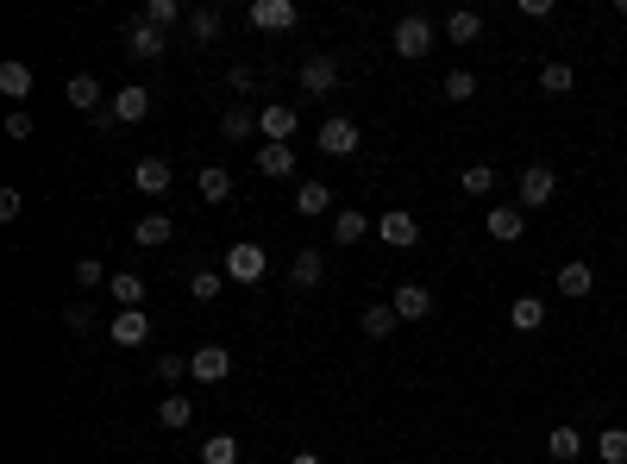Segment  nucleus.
Segmentation results:
<instances>
[{"label": "nucleus", "instance_id": "nucleus-1", "mask_svg": "<svg viewBox=\"0 0 627 464\" xmlns=\"http://www.w3.org/2000/svg\"><path fill=\"white\" fill-rule=\"evenodd\" d=\"M226 283H239V289H251V283H264V270H270V258H264V245H251V239H239V245H226Z\"/></svg>", "mask_w": 627, "mask_h": 464}, {"label": "nucleus", "instance_id": "nucleus-2", "mask_svg": "<svg viewBox=\"0 0 627 464\" xmlns=\"http://www.w3.org/2000/svg\"><path fill=\"white\" fill-rule=\"evenodd\" d=\"M389 51H396V57H408V63H421V57L433 51V19H427V13H408V19H396V32H389Z\"/></svg>", "mask_w": 627, "mask_h": 464}, {"label": "nucleus", "instance_id": "nucleus-3", "mask_svg": "<svg viewBox=\"0 0 627 464\" xmlns=\"http://www.w3.org/2000/svg\"><path fill=\"white\" fill-rule=\"evenodd\" d=\"M251 26H258V32H295V19H301V7H295V0H251Z\"/></svg>", "mask_w": 627, "mask_h": 464}, {"label": "nucleus", "instance_id": "nucleus-4", "mask_svg": "<svg viewBox=\"0 0 627 464\" xmlns=\"http://www.w3.org/2000/svg\"><path fill=\"white\" fill-rule=\"evenodd\" d=\"M170 182H176V170H170V157H138V164H132V189L138 195H170Z\"/></svg>", "mask_w": 627, "mask_h": 464}, {"label": "nucleus", "instance_id": "nucleus-5", "mask_svg": "<svg viewBox=\"0 0 627 464\" xmlns=\"http://www.w3.org/2000/svg\"><path fill=\"white\" fill-rule=\"evenodd\" d=\"M552 195H559V176H552V164H527L521 170V207L533 214V207H552Z\"/></svg>", "mask_w": 627, "mask_h": 464}, {"label": "nucleus", "instance_id": "nucleus-6", "mask_svg": "<svg viewBox=\"0 0 627 464\" xmlns=\"http://www.w3.org/2000/svg\"><path fill=\"white\" fill-rule=\"evenodd\" d=\"M126 57L157 63V57H170V38L157 32V26H145V19H132V26H126Z\"/></svg>", "mask_w": 627, "mask_h": 464}, {"label": "nucleus", "instance_id": "nucleus-7", "mask_svg": "<svg viewBox=\"0 0 627 464\" xmlns=\"http://www.w3.org/2000/svg\"><path fill=\"white\" fill-rule=\"evenodd\" d=\"M320 151L327 157H358V120H345V113L320 120Z\"/></svg>", "mask_w": 627, "mask_h": 464}, {"label": "nucleus", "instance_id": "nucleus-8", "mask_svg": "<svg viewBox=\"0 0 627 464\" xmlns=\"http://www.w3.org/2000/svg\"><path fill=\"white\" fill-rule=\"evenodd\" d=\"M527 232V207L521 201H490V239L496 245H515Z\"/></svg>", "mask_w": 627, "mask_h": 464}, {"label": "nucleus", "instance_id": "nucleus-9", "mask_svg": "<svg viewBox=\"0 0 627 464\" xmlns=\"http://www.w3.org/2000/svg\"><path fill=\"white\" fill-rule=\"evenodd\" d=\"M63 101L76 107V113H88V120H95V113H107L113 101H107V88L95 82V76H69V88H63Z\"/></svg>", "mask_w": 627, "mask_h": 464}, {"label": "nucleus", "instance_id": "nucleus-10", "mask_svg": "<svg viewBox=\"0 0 627 464\" xmlns=\"http://www.w3.org/2000/svg\"><path fill=\"white\" fill-rule=\"evenodd\" d=\"M377 239H383L389 251H408L414 239H421V220H414V214H402V207H389V214L377 220Z\"/></svg>", "mask_w": 627, "mask_h": 464}, {"label": "nucleus", "instance_id": "nucleus-11", "mask_svg": "<svg viewBox=\"0 0 627 464\" xmlns=\"http://www.w3.org/2000/svg\"><path fill=\"white\" fill-rule=\"evenodd\" d=\"M258 126H264V145H289V138H295V107L289 101H264Z\"/></svg>", "mask_w": 627, "mask_h": 464}, {"label": "nucleus", "instance_id": "nucleus-12", "mask_svg": "<svg viewBox=\"0 0 627 464\" xmlns=\"http://www.w3.org/2000/svg\"><path fill=\"white\" fill-rule=\"evenodd\" d=\"M226 370H232L226 345H201V352H189V377L195 383H226Z\"/></svg>", "mask_w": 627, "mask_h": 464}, {"label": "nucleus", "instance_id": "nucleus-13", "mask_svg": "<svg viewBox=\"0 0 627 464\" xmlns=\"http://www.w3.org/2000/svg\"><path fill=\"white\" fill-rule=\"evenodd\" d=\"M107 333H113V345H126V352H132V345H145V339H151V314H145V308H120Z\"/></svg>", "mask_w": 627, "mask_h": 464}, {"label": "nucleus", "instance_id": "nucleus-14", "mask_svg": "<svg viewBox=\"0 0 627 464\" xmlns=\"http://www.w3.org/2000/svg\"><path fill=\"white\" fill-rule=\"evenodd\" d=\"M339 88V63L333 57H308L301 63V95H333Z\"/></svg>", "mask_w": 627, "mask_h": 464}, {"label": "nucleus", "instance_id": "nucleus-15", "mask_svg": "<svg viewBox=\"0 0 627 464\" xmlns=\"http://www.w3.org/2000/svg\"><path fill=\"white\" fill-rule=\"evenodd\" d=\"M107 113H113V120H120V126H138V120H145V113H151V88H138V82H132V88H120V95H113V107H107Z\"/></svg>", "mask_w": 627, "mask_h": 464}, {"label": "nucleus", "instance_id": "nucleus-16", "mask_svg": "<svg viewBox=\"0 0 627 464\" xmlns=\"http://www.w3.org/2000/svg\"><path fill=\"white\" fill-rule=\"evenodd\" d=\"M170 239H176V220H170V214H138V226H132V245L157 251V245H170Z\"/></svg>", "mask_w": 627, "mask_h": 464}, {"label": "nucleus", "instance_id": "nucleus-17", "mask_svg": "<svg viewBox=\"0 0 627 464\" xmlns=\"http://www.w3.org/2000/svg\"><path fill=\"white\" fill-rule=\"evenodd\" d=\"M590 289H596V270H590V258H571V264H559V295L584 301Z\"/></svg>", "mask_w": 627, "mask_h": 464}, {"label": "nucleus", "instance_id": "nucleus-18", "mask_svg": "<svg viewBox=\"0 0 627 464\" xmlns=\"http://www.w3.org/2000/svg\"><path fill=\"white\" fill-rule=\"evenodd\" d=\"M546 458L552 464H577V458H584V433H577V427H552L546 433Z\"/></svg>", "mask_w": 627, "mask_h": 464}, {"label": "nucleus", "instance_id": "nucleus-19", "mask_svg": "<svg viewBox=\"0 0 627 464\" xmlns=\"http://www.w3.org/2000/svg\"><path fill=\"white\" fill-rule=\"evenodd\" d=\"M295 214H301V220L333 214V189H327V182H301V189H295Z\"/></svg>", "mask_w": 627, "mask_h": 464}, {"label": "nucleus", "instance_id": "nucleus-20", "mask_svg": "<svg viewBox=\"0 0 627 464\" xmlns=\"http://www.w3.org/2000/svg\"><path fill=\"white\" fill-rule=\"evenodd\" d=\"M364 232H370V220L358 214V207H339V214H333V245H339V251L364 245Z\"/></svg>", "mask_w": 627, "mask_h": 464}, {"label": "nucleus", "instance_id": "nucleus-21", "mask_svg": "<svg viewBox=\"0 0 627 464\" xmlns=\"http://www.w3.org/2000/svg\"><path fill=\"white\" fill-rule=\"evenodd\" d=\"M389 308H396L402 320H427V314H433V295H427L421 283H402L396 295H389Z\"/></svg>", "mask_w": 627, "mask_h": 464}, {"label": "nucleus", "instance_id": "nucleus-22", "mask_svg": "<svg viewBox=\"0 0 627 464\" xmlns=\"http://www.w3.org/2000/svg\"><path fill=\"white\" fill-rule=\"evenodd\" d=\"M220 132L232 138V145H245V138H258L264 126H258V113H251V107H226L220 113Z\"/></svg>", "mask_w": 627, "mask_h": 464}, {"label": "nucleus", "instance_id": "nucleus-23", "mask_svg": "<svg viewBox=\"0 0 627 464\" xmlns=\"http://www.w3.org/2000/svg\"><path fill=\"white\" fill-rule=\"evenodd\" d=\"M508 320H515V333H540V327H546V301H540V295H515Z\"/></svg>", "mask_w": 627, "mask_h": 464}, {"label": "nucleus", "instance_id": "nucleus-24", "mask_svg": "<svg viewBox=\"0 0 627 464\" xmlns=\"http://www.w3.org/2000/svg\"><path fill=\"white\" fill-rule=\"evenodd\" d=\"M446 38H452V44H477V38H483V13H471V7L446 13Z\"/></svg>", "mask_w": 627, "mask_h": 464}, {"label": "nucleus", "instance_id": "nucleus-25", "mask_svg": "<svg viewBox=\"0 0 627 464\" xmlns=\"http://www.w3.org/2000/svg\"><path fill=\"white\" fill-rule=\"evenodd\" d=\"M289 276H295V289H320V276H327V258H320V251H295Z\"/></svg>", "mask_w": 627, "mask_h": 464}, {"label": "nucleus", "instance_id": "nucleus-26", "mask_svg": "<svg viewBox=\"0 0 627 464\" xmlns=\"http://www.w3.org/2000/svg\"><path fill=\"white\" fill-rule=\"evenodd\" d=\"M0 95H7V101H26V95H32V69H26V63H0Z\"/></svg>", "mask_w": 627, "mask_h": 464}, {"label": "nucleus", "instance_id": "nucleus-27", "mask_svg": "<svg viewBox=\"0 0 627 464\" xmlns=\"http://www.w3.org/2000/svg\"><path fill=\"white\" fill-rule=\"evenodd\" d=\"M157 421H164L170 433H182V427L195 421V402L189 396H164V402H157Z\"/></svg>", "mask_w": 627, "mask_h": 464}, {"label": "nucleus", "instance_id": "nucleus-28", "mask_svg": "<svg viewBox=\"0 0 627 464\" xmlns=\"http://www.w3.org/2000/svg\"><path fill=\"white\" fill-rule=\"evenodd\" d=\"M220 26H226L220 7H195V13H189V38H195V44H214V38H220Z\"/></svg>", "mask_w": 627, "mask_h": 464}, {"label": "nucleus", "instance_id": "nucleus-29", "mask_svg": "<svg viewBox=\"0 0 627 464\" xmlns=\"http://www.w3.org/2000/svg\"><path fill=\"white\" fill-rule=\"evenodd\" d=\"M195 195H201V201H226V195H232V176H226L220 164H207V170L195 176Z\"/></svg>", "mask_w": 627, "mask_h": 464}, {"label": "nucleus", "instance_id": "nucleus-30", "mask_svg": "<svg viewBox=\"0 0 627 464\" xmlns=\"http://www.w3.org/2000/svg\"><path fill=\"white\" fill-rule=\"evenodd\" d=\"M107 295L120 301V308H138V301H145V283H138L132 270H113V283H107Z\"/></svg>", "mask_w": 627, "mask_h": 464}, {"label": "nucleus", "instance_id": "nucleus-31", "mask_svg": "<svg viewBox=\"0 0 627 464\" xmlns=\"http://www.w3.org/2000/svg\"><path fill=\"white\" fill-rule=\"evenodd\" d=\"M138 19H145V26H157V32H170L176 19H182V0H145V13H138Z\"/></svg>", "mask_w": 627, "mask_h": 464}, {"label": "nucleus", "instance_id": "nucleus-32", "mask_svg": "<svg viewBox=\"0 0 627 464\" xmlns=\"http://www.w3.org/2000/svg\"><path fill=\"white\" fill-rule=\"evenodd\" d=\"M396 320H402V314L389 308V301H377V308H364V333H370V339H389V333H396Z\"/></svg>", "mask_w": 627, "mask_h": 464}, {"label": "nucleus", "instance_id": "nucleus-33", "mask_svg": "<svg viewBox=\"0 0 627 464\" xmlns=\"http://www.w3.org/2000/svg\"><path fill=\"white\" fill-rule=\"evenodd\" d=\"M201 464H239V439H232V433H214V439L201 446Z\"/></svg>", "mask_w": 627, "mask_h": 464}, {"label": "nucleus", "instance_id": "nucleus-34", "mask_svg": "<svg viewBox=\"0 0 627 464\" xmlns=\"http://www.w3.org/2000/svg\"><path fill=\"white\" fill-rule=\"evenodd\" d=\"M101 283H113L107 264H101V258H76V289H82V295H95Z\"/></svg>", "mask_w": 627, "mask_h": 464}, {"label": "nucleus", "instance_id": "nucleus-35", "mask_svg": "<svg viewBox=\"0 0 627 464\" xmlns=\"http://www.w3.org/2000/svg\"><path fill=\"white\" fill-rule=\"evenodd\" d=\"M258 170H264V176H289V170H295V151H289V145H264V151H258Z\"/></svg>", "mask_w": 627, "mask_h": 464}, {"label": "nucleus", "instance_id": "nucleus-36", "mask_svg": "<svg viewBox=\"0 0 627 464\" xmlns=\"http://www.w3.org/2000/svg\"><path fill=\"white\" fill-rule=\"evenodd\" d=\"M220 289H226V270H195L189 276V295L195 301H220Z\"/></svg>", "mask_w": 627, "mask_h": 464}, {"label": "nucleus", "instance_id": "nucleus-37", "mask_svg": "<svg viewBox=\"0 0 627 464\" xmlns=\"http://www.w3.org/2000/svg\"><path fill=\"white\" fill-rule=\"evenodd\" d=\"M596 458H602V464H627V427H609V433H602V439H596Z\"/></svg>", "mask_w": 627, "mask_h": 464}, {"label": "nucleus", "instance_id": "nucleus-38", "mask_svg": "<svg viewBox=\"0 0 627 464\" xmlns=\"http://www.w3.org/2000/svg\"><path fill=\"white\" fill-rule=\"evenodd\" d=\"M571 63H540V88H546V95H571Z\"/></svg>", "mask_w": 627, "mask_h": 464}, {"label": "nucleus", "instance_id": "nucleus-39", "mask_svg": "<svg viewBox=\"0 0 627 464\" xmlns=\"http://www.w3.org/2000/svg\"><path fill=\"white\" fill-rule=\"evenodd\" d=\"M458 182H464V195H496V170L490 164H471Z\"/></svg>", "mask_w": 627, "mask_h": 464}, {"label": "nucleus", "instance_id": "nucleus-40", "mask_svg": "<svg viewBox=\"0 0 627 464\" xmlns=\"http://www.w3.org/2000/svg\"><path fill=\"white\" fill-rule=\"evenodd\" d=\"M477 95V76H471V69H452V76H446V101H471Z\"/></svg>", "mask_w": 627, "mask_h": 464}, {"label": "nucleus", "instance_id": "nucleus-41", "mask_svg": "<svg viewBox=\"0 0 627 464\" xmlns=\"http://www.w3.org/2000/svg\"><path fill=\"white\" fill-rule=\"evenodd\" d=\"M182 377H189V358H182V352H164V358H157V383H182Z\"/></svg>", "mask_w": 627, "mask_h": 464}, {"label": "nucleus", "instance_id": "nucleus-42", "mask_svg": "<svg viewBox=\"0 0 627 464\" xmlns=\"http://www.w3.org/2000/svg\"><path fill=\"white\" fill-rule=\"evenodd\" d=\"M63 327H69V333H88V327H95V308H88V301H69V308H63Z\"/></svg>", "mask_w": 627, "mask_h": 464}, {"label": "nucleus", "instance_id": "nucleus-43", "mask_svg": "<svg viewBox=\"0 0 627 464\" xmlns=\"http://www.w3.org/2000/svg\"><path fill=\"white\" fill-rule=\"evenodd\" d=\"M7 138H19V145L32 138V113H26V107H13V113H7Z\"/></svg>", "mask_w": 627, "mask_h": 464}, {"label": "nucleus", "instance_id": "nucleus-44", "mask_svg": "<svg viewBox=\"0 0 627 464\" xmlns=\"http://www.w3.org/2000/svg\"><path fill=\"white\" fill-rule=\"evenodd\" d=\"M19 207H26V195H19V189H0V220H19Z\"/></svg>", "mask_w": 627, "mask_h": 464}, {"label": "nucleus", "instance_id": "nucleus-45", "mask_svg": "<svg viewBox=\"0 0 627 464\" xmlns=\"http://www.w3.org/2000/svg\"><path fill=\"white\" fill-rule=\"evenodd\" d=\"M232 88H239V95H251V88H258V76H251L245 63H232Z\"/></svg>", "mask_w": 627, "mask_h": 464}, {"label": "nucleus", "instance_id": "nucleus-46", "mask_svg": "<svg viewBox=\"0 0 627 464\" xmlns=\"http://www.w3.org/2000/svg\"><path fill=\"white\" fill-rule=\"evenodd\" d=\"M521 19H552V0H521Z\"/></svg>", "mask_w": 627, "mask_h": 464}, {"label": "nucleus", "instance_id": "nucleus-47", "mask_svg": "<svg viewBox=\"0 0 627 464\" xmlns=\"http://www.w3.org/2000/svg\"><path fill=\"white\" fill-rule=\"evenodd\" d=\"M289 464H320V452H295V458H289Z\"/></svg>", "mask_w": 627, "mask_h": 464}]
</instances>
